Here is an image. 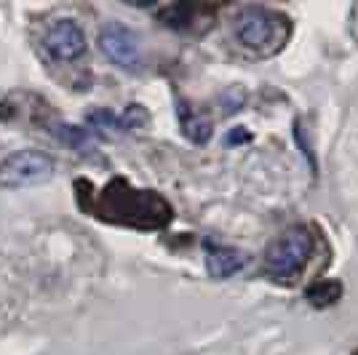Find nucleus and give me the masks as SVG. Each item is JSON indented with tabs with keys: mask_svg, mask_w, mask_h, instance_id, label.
<instances>
[{
	"mask_svg": "<svg viewBox=\"0 0 358 355\" xmlns=\"http://www.w3.org/2000/svg\"><path fill=\"white\" fill-rule=\"evenodd\" d=\"M89 131L94 136H118V133H126V123L110 110H94L89 115Z\"/></svg>",
	"mask_w": 358,
	"mask_h": 355,
	"instance_id": "9d476101",
	"label": "nucleus"
},
{
	"mask_svg": "<svg viewBox=\"0 0 358 355\" xmlns=\"http://www.w3.org/2000/svg\"><path fill=\"white\" fill-rule=\"evenodd\" d=\"M43 48L54 61L80 59L86 54V32L73 19H59L45 30Z\"/></svg>",
	"mask_w": 358,
	"mask_h": 355,
	"instance_id": "423d86ee",
	"label": "nucleus"
},
{
	"mask_svg": "<svg viewBox=\"0 0 358 355\" xmlns=\"http://www.w3.org/2000/svg\"><path fill=\"white\" fill-rule=\"evenodd\" d=\"M177 115H179V126H182V133L195 142V145H203V142H209L211 136V120L206 115H201L198 110H193L190 104L179 102L177 107Z\"/></svg>",
	"mask_w": 358,
	"mask_h": 355,
	"instance_id": "6e6552de",
	"label": "nucleus"
},
{
	"mask_svg": "<svg viewBox=\"0 0 358 355\" xmlns=\"http://www.w3.org/2000/svg\"><path fill=\"white\" fill-rule=\"evenodd\" d=\"M102 217L136 227H161L171 219V208L164 198L145 190H131L126 182H113L102 198Z\"/></svg>",
	"mask_w": 358,
	"mask_h": 355,
	"instance_id": "f257e3e1",
	"label": "nucleus"
},
{
	"mask_svg": "<svg viewBox=\"0 0 358 355\" xmlns=\"http://www.w3.org/2000/svg\"><path fill=\"white\" fill-rule=\"evenodd\" d=\"M284 19L273 11L265 8H243L236 14L233 22V32H236V41L243 48H252V51H275L281 41H284Z\"/></svg>",
	"mask_w": 358,
	"mask_h": 355,
	"instance_id": "7ed1b4c3",
	"label": "nucleus"
},
{
	"mask_svg": "<svg viewBox=\"0 0 358 355\" xmlns=\"http://www.w3.org/2000/svg\"><path fill=\"white\" fill-rule=\"evenodd\" d=\"M310 252H313L310 233L305 227H294L270 246L268 256H265V273L278 283L294 281L302 273V267L308 265Z\"/></svg>",
	"mask_w": 358,
	"mask_h": 355,
	"instance_id": "f03ea898",
	"label": "nucleus"
},
{
	"mask_svg": "<svg viewBox=\"0 0 358 355\" xmlns=\"http://www.w3.org/2000/svg\"><path fill=\"white\" fill-rule=\"evenodd\" d=\"M246 265V256L230 246H206V267L211 278H230Z\"/></svg>",
	"mask_w": 358,
	"mask_h": 355,
	"instance_id": "0eeeda50",
	"label": "nucleus"
},
{
	"mask_svg": "<svg viewBox=\"0 0 358 355\" xmlns=\"http://www.w3.org/2000/svg\"><path fill=\"white\" fill-rule=\"evenodd\" d=\"M99 48L107 59L126 73H136L142 67V43L134 30L120 22H110L99 30Z\"/></svg>",
	"mask_w": 358,
	"mask_h": 355,
	"instance_id": "39448f33",
	"label": "nucleus"
},
{
	"mask_svg": "<svg viewBox=\"0 0 358 355\" xmlns=\"http://www.w3.org/2000/svg\"><path fill=\"white\" fill-rule=\"evenodd\" d=\"M337 294H340V286L337 283H321V286H315V289H310V299H313L315 305H327V302H334L337 299Z\"/></svg>",
	"mask_w": 358,
	"mask_h": 355,
	"instance_id": "9b49d317",
	"label": "nucleus"
},
{
	"mask_svg": "<svg viewBox=\"0 0 358 355\" xmlns=\"http://www.w3.org/2000/svg\"><path fill=\"white\" fill-rule=\"evenodd\" d=\"M51 177H54V158L41 150H16L6 161H0V187L6 190L43 184Z\"/></svg>",
	"mask_w": 358,
	"mask_h": 355,
	"instance_id": "20e7f679",
	"label": "nucleus"
},
{
	"mask_svg": "<svg viewBox=\"0 0 358 355\" xmlns=\"http://www.w3.org/2000/svg\"><path fill=\"white\" fill-rule=\"evenodd\" d=\"M238 139H246V133H241V131L230 133V142H238Z\"/></svg>",
	"mask_w": 358,
	"mask_h": 355,
	"instance_id": "f8f14e48",
	"label": "nucleus"
},
{
	"mask_svg": "<svg viewBox=\"0 0 358 355\" xmlns=\"http://www.w3.org/2000/svg\"><path fill=\"white\" fill-rule=\"evenodd\" d=\"M54 136L64 142V145H70L75 152H80V155H94V150H96V139H94V133L89 129H80V126H70V123H59V126H54Z\"/></svg>",
	"mask_w": 358,
	"mask_h": 355,
	"instance_id": "1a4fd4ad",
	"label": "nucleus"
}]
</instances>
